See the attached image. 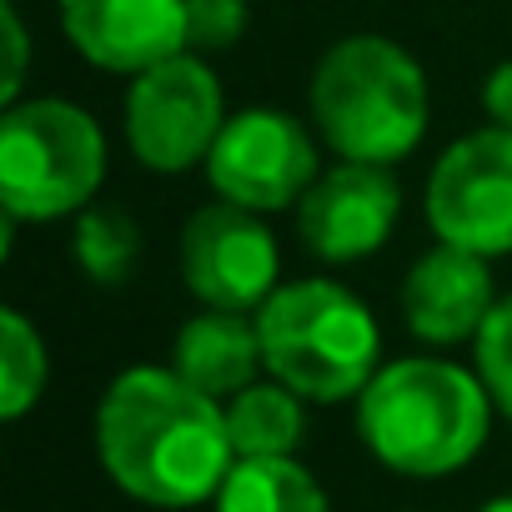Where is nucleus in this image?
<instances>
[{
	"label": "nucleus",
	"mask_w": 512,
	"mask_h": 512,
	"mask_svg": "<svg viewBox=\"0 0 512 512\" xmlns=\"http://www.w3.org/2000/svg\"><path fill=\"white\" fill-rule=\"evenodd\" d=\"M226 126L221 86L196 51H181L131 81L126 96V141L146 171L176 176L211 156Z\"/></svg>",
	"instance_id": "6"
},
{
	"label": "nucleus",
	"mask_w": 512,
	"mask_h": 512,
	"mask_svg": "<svg viewBox=\"0 0 512 512\" xmlns=\"http://www.w3.org/2000/svg\"><path fill=\"white\" fill-rule=\"evenodd\" d=\"M181 282L201 307L262 312L277 292V241L262 211L211 201L181 231Z\"/></svg>",
	"instance_id": "9"
},
{
	"label": "nucleus",
	"mask_w": 512,
	"mask_h": 512,
	"mask_svg": "<svg viewBox=\"0 0 512 512\" xmlns=\"http://www.w3.org/2000/svg\"><path fill=\"white\" fill-rule=\"evenodd\" d=\"M216 512H332V502L297 457H236Z\"/></svg>",
	"instance_id": "14"
},
{
	"label": "nucleus",
	"mask_w": 512,
	"mask_h": 512,
	"mask_svg": "<svg viewBox=\"0 0 512 512\" xmlns=\"http://www.w3.org/2000/svg\"><path fill=\"white\" fill-rule=\"evenodd\" d=\"M422 211L437 241L467 246L477 256L512 251V131L487 126L452 141L422 191Z\"/></svg>",
	"instance_id": "7"
},
{
	"label": "nucleus",
	"mask_w": 512,
	"mask_h": 512,
	"mask_svg": "<svg viewBox=\"0 0 512 512\" xmlns=\"http://www.w3.org/2000/svg\"><path fill=\"white\" fill-rule=\"evenodd\" d=\"M206 176L221 201H236L246 211H282V206H297L322 176L317 141L297 116L251 106V111L226 116L206 156Z\"/></svg>",
	"instance_id": "8"
},
{
	"label": "nucleus",
	"mask_w": 512,
	"mask_h": 512,
	"mask_svg": "<svg viewBox=\"0 0 512 512\" xmlns=\"http://www.w3.org/2000/svg\"><path fill=\"white\" fill-rule=\"evenodd\" d=\"M402 216V186L387 166L367 161H337L312 181V191L297 201V231L317 262L347 267L382 251Z\"/></svg>",
	"instance_id": "10"
},
{
	"label": "nucleus",
	"mask_w": 512,
	"mask_h": 512,
	"mask_svg": "<svg viewBox=\"0 0 512 512\" xmlns=\"http://www.w3.org/2000/svg\"><path fill=\"white\" fill-rule=\"evenodd\" d=\"M477 377L492 397V407L512 422V297H502L492 307V317L477 332Z\"/></svg>",
	"instance_id": "18"
},
{
	"label": "nucleus",
	"mask_w": 512,
	"mask_h": 512,
	"mask_svg": "<svg viewBox=\"0 0 512 512\" xmlns=\"http://www.w3.org/2000/svg\"><path fill=\"white\" fill-rule=\"evenodd\" d=\"M262 357L272 382L292 387L307 402H347L362 397L377 377L382 332L372 307L342 282H287L256 312Z\"/></svg>",
	"instance_id": "4"
},
{
	"label": "nucleus",
	"mask_w": 512,
	"mask_h": 512,
	"mask_svg": "<svg viewBox=\"0 0 512 512\" xmlns=\"http://www.w3.org/2000/svg\"><path fill=\"white\" fill-rule=\"evenodd\" d=\"M492 427L482 377L437 357H402L377 367L357 402L367 452L402 477H447L467 467Z\"/></svg>",
	"instance_id": "2"
},
{
	"label": "nucleus",
	"mask_w": 512,
	"mask_h": 512,
	"mask_svg": "<svg viewBox=\"0 0 512 512\" xmlns=\"http://www.w3.org/2000/svg\"><path fill=\"white\" fill-rule=\"evenodd\" d=\"M71 256L96 287H126L141 262V226L116 206H86L71 231Z\"/></svg>",
	"instance_id": "16"
},
{
	"label": "nucleus",
	"mask_w": 512,
	"mask_h": 512,
	"mask_svg": "<svg viewBox=\"0 0 512 512\" xmlns=\"http://www.w3.org/2000/svg\"><path fill=\"white\" fill-rule=\"evenodd\" d=\"M482 512H512V492H507V497H492Z\"/></svg>",
	"instance_id": "22"
},
{
	"label": "nucleus",
	"mask_w": 512,
	"mask_h": 512,
	"mask_svg": "<svg viewBox=\"0 0 512 512\" xmlns=\"http://www.w3.org/2000/svg\"><path fill=\"white\" fill-rule=\"evenodd\" d=\"M171 367L206 397L231 402L236 392H246L256 382V372H267L262 357V332L256 322H246V312H196L181 332H176V352Z\"/></svg>",
	"instance_id": "13"
},
{
	"label": "nucleus",
	"mask_w": 512,
	"mask_h": 512,
	"mask_svg": "<svg viewBox=\"0 0 512 512\" xmlns=\"http://www.w3.org/2000/svg\"><path fill=\"white\" fill-rule=\"evenodd\" d=\"M61 31L91 66L141 76L186 51V0H61Z\"/></svg>",
	"instance_id": "11"
},
{
	"label": "nucleus",
	"mask_w": 512,
	"mask_h": 512,
	"mask_svg": "<svg viewBox=\"0 0 512 512\" xmlns=\"http://www.w3.org/2000/svg\"><path fill=\"white\" fill-rule=\"evenodd\" d=\"M6 51H11V66H6V81H0V101L16 106L21 81H26V56H31V36H26V26H21L16 0H6Z\"/></svg>",
	"instance_id": "20"
},
{
	"label": "nucleus",
	"mask_w": 512,
	"mask_h": 512,
	"mask_svg": "<svg viewBox=\"0 0 512 512\" xmlns=\"http://www.w3.org/2000/svg\"><path fill=\"white\" fill-rule=\"evenodd\" d=\"M226 432L236 457H292L307 432L302 397L282 382H251L226 402Z\"/></svg>",
	"instance_id": "15"
},
{
	"label": "nucleus",
	"mask_w": 512,
	"mask_h": 512,
	"mask_svg": "<svg viewBox=\"0 0 512 512\" xmlns=\"http://www.w3.org/2000/svg\"><path fill=\"white\" fill-rule=\"evenodd\" d=\"M492 307H497V297H492L487 256L452 246V241H437L432 251H422L402 282V317H407L412 337H422L432 347L477 342Z\"/></svg>",
	"instance_id": "12"
},
{
	"label": "nucleus",
	"mask_w": 512,
	"mask_h": 512,
	"mask_svg": "<svg viewBox=\"0 0 512 512\" xmlns=\"http://www.w3.org/2000/svg\"><path fill=\"white\" fill-rule=\"evenodd\" d=\"M106 176V136L91 111L41 96L0 116V206L6 221L81 216Z\"/></svg>",
	"instance_id": "5"
},
{
	"label": "nucleus",
	"mask_w": 512,
	"mask_h": 512,
	"mask_svg": "<svg viewBox=\"0 0 512 512\" xmlns=\"http://www.w3.org/2000/svg\"><path fill=\"white\" fill-rule=\"evenodd\" d=\"M246 31V0H186V51H226Z\"/></svg>",
	"instance_id": "19"
},
{
	"label": "nucleus",
	"mask_w": 512,
	"mask_h": 512,
	"mask_svg": "<svg viewBox=\"0 0 512 512\" xmlns=\"http://www.w3.org/2000/svg\"><path fill=\"white\" fill-rule=\"evenodd\" d=\"M96 452L126 497L171 512L216 497L236 462L226 407L196 392L176 367H131L106 387Z\"/></svg>",
	"instance_id": "1"
},
{
	"label": "nucleus",
	"mask_w": 512,
	"mask_h": 512,
	"mask_svg": "<svg viewBox=\"0 0 512 512\" xmlns=\"http://www.w3.org/2000/svg\"><path fill=\"white\" fill-rule=\"evenodd\" d=\"M312 126L342 161L392 166L427 131V76L387 36H347L312 71Z\"/></svg>",
	"instance_id": "3"
},
{
	"label": "nucleus",
	"mask_w": 512,
	"mask_h": 512,
	"mask_svg": "<svg viewBox=\"0 0 512 512\" xmlns=\"http://www.w3.org/2000/svg\"><path fill=\"white\" fill-rule=\"evenodd\" d=\"M46 372L51 362H46L41 332L16 307H6L0 312V417L6 422L26 417L36 397L46 392Z\"/></svg>",
	"instance_id": "17"
},
{
	"label": "nucleus",
	"mask_w": 512,
	"mask_h": 512,
	"mask_svg": "<svg viewBox=\"0 0 512 512\" xmlns=\"http://www.w3.org/2000/svg\"><path fill=\"white\" fill-rule=\"evenodd\" d=\"M482 111L492 116V126L512 131V61H502V66L482 81Z\"/></svg>",
	"instance_id": "21"
}]
</instances>
